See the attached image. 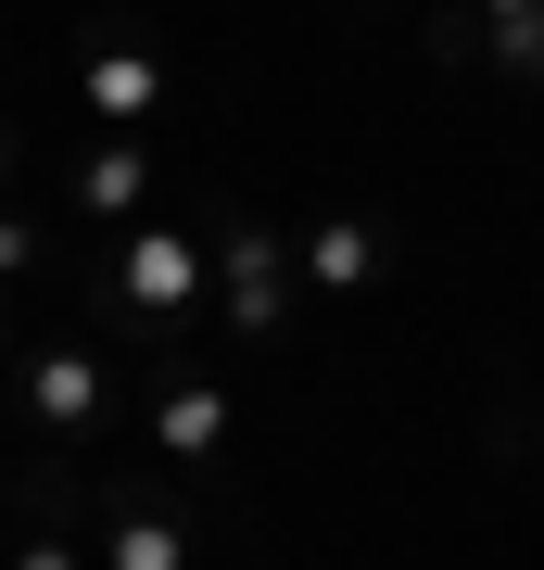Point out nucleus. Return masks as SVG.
I'll return each instance as SVG.
<instances>
[{"label": "nucleus", "instance_id": "nucleus-5", "mask_svg": "<svg viewBox=\"0 0 544 570\" xmlns=\"http://www.w3.org/2000/svg\"><path fill=\"white\" fill-rule=\"evenodd\" d=\"M152 431H165V456H202V444H228V393H202V381H178L152 406Z\"/></svg>", "mask_w": 544, "mask_h": 570}, {"label": "nucleus", "instance_id": "nucleus-7", "mask_svg": "<svg viewBox=\"0 0 544 570\" xmlns=\"http://www.w3.org/2000/svg\"><path fill=\"white\" fill-rule=\"evenodd\" d=\"M140 190H152V165H140V153H89L77 204H89V216H127V204H140Z\"/></svg>", "mask_w": 544, "mask_h": 570}, {"label": "nucleus", "instance_id": "nucleus-10", "mask_svg": "<svg viewBox=\"0 0 544 570\" xmlns=\"http://www.w3.org/2000/svg\"><path fill=\"white\" fill-rule=\"evenodd\" d=\"M13 266H39V228H13V216H0V279H13Z\"/></svg>", "mask_w": 544, "mask_h": 570}, {"label": "nucleus", "instance_id": "nucleus-11", "mask_svg": "<svg viewBox=\"0 0 544 570\" xmlns=\"http://www.w3.org/2000/svg\"><path fill=\"white\" fill-rule=\"evenodd\" d=\"M13 570H77V546H26V558H13Z\"/></svg>", "mask_w": 544, "mask_h": 570}, {"label": "nucleus", "instance_id": "nucleus-3", "mask_svg": "<svg viewBox=\"0 0 544 570\" xmlns=\"http://www.w3.org/2000/svg\"><path fill=\"white\" fill-rule=\"evenodd\" d=\"M26 406H39L51 431H77V419H101V367H89V355H39V381H26Z\"/></svg>", "mask_w": 544, "mask_h": 570}, {"label": "nucleus", "instance_id": "nucleus-13", "mask_svg": "<svg viewBox=\"0 0 544 570\" xmlns=\"http://www.w3.org/2000/svg\"><path fill=\"white\" fill-rule=\"evenodd\" d=\"M0 165H13V140H0Z\"/></svg>", "mask_w": 544, "mask_h": 570}, {"label": "nucleus", "instance_id": "nucleus-6", "mask_svg": "<svg viewBox=\"0 0 544 570\" xmlns=\"http://www.w3.org/2000/svg\"><path fill=\"white\" fill-rule=\"evenodd\" d=\"M89 102H101V115H152V102H165V63H140V51H89Z\"/></svg>", "mask_w": 544, "mask_h": 570}, {"label": "nucleus", "instance_id": "nucleus-8", "mask_svg": "<svg viewBox=\"0 0 544 570\" xmlns=\"http://www.w3.org/2000/svg\"><path fill=\"white\" fill-rule=\"evenodd\" d=\"M115 570H190V532L165 520V508H152V520H127V532H115Z\"/></svg>", "mask_w": 544, "mask_h": 570}, {"label": "nucleus", "instance_id": "nucleus-9", "mask_svg": "<svg viewBox=\"0 0 544 570\" xmlns=\"http://www.w3.org/2000/svg\"><path fill=\"white\" fill-rule=\"evenodd\" d=\"M482 26H494V51L532 77V51H544V0H482Z\"/></svg>", "mask_w": 544, "mask_h": 570}, {"label": "nucleus", "instance_id": "nucleus-4", "mask_svg": "<svg viewBox=\"0 0 544 570\" xmlns=\"http://www.w3.org/2000/svg\"><path fill=\"white\" fill-rule=\"evenodd\" d=\"M367 266H380V228H317V242H304V279H317V292H367Z\"/></svg>", "mask_w": 544, "mask_h": 570}, {"label": "nucleus", "instance_id": "nucleus-12", "mask_svg": "<svg viewBox=\"0 0 544 570\" xmlns=\"http://www.w3.org/2000/svg\"><path fill=\"white\" fill-rule=\"evenodd\" d=\"M532 89H544V51H532Z\"/></svg>", "mask_w": 544, "mask_h": 570}, {"label": "nucleus", "instance_id": "nucleus-1", "mask_svg": "<svg viewBox=\"0 0 544 570\" xmlns=\"http://www.w3.org/2000/svg\"><path fill=\"white\" fill-rule=\"evenodd\" d=\"M190 279H202V242H190V228H140V242H127V266H115V292H127V305H190Z\"/></svg>", "mask_w": 544, "mask_h": 570}, {"label": "nucleus", "instance_id": "nucleus-2", "mask_svg": "<svg viewBox=\"0 0 544 570\" xmlns=\"http://www.w3.org/2000/svg\"><path fill=\"white\" fill-rule=\"evenodd\" d=\"M279 242H266V228H241V242H228V317L241 330H279Z\"/></svg>", "mask_w": 544, "mask_h": 570}]
</instances>
